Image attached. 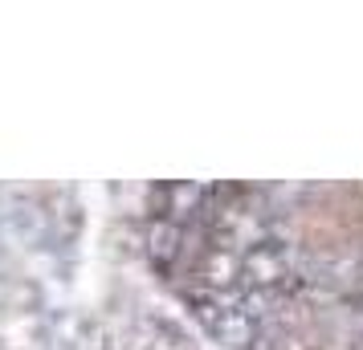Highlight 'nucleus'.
<instances>
[{
	"instance_id": "obj_1",
	"label": "nucleus",
	"mask_w": 363,
	"mask_h": 350,
	"mask_svg": "<svg viewBox=\"0 0 363 350\" xmlns=\"http://www.w3.org/2000/svg\"><path fill=\"white\" fill-rule=\"evenodd\" d=\"M241 273L249 277V289H257V293H278L281 285L294 281V269H290V252L274 245V240H265V245H253L245 252V261H241Z\"/></svg>"
}]
</instances>
